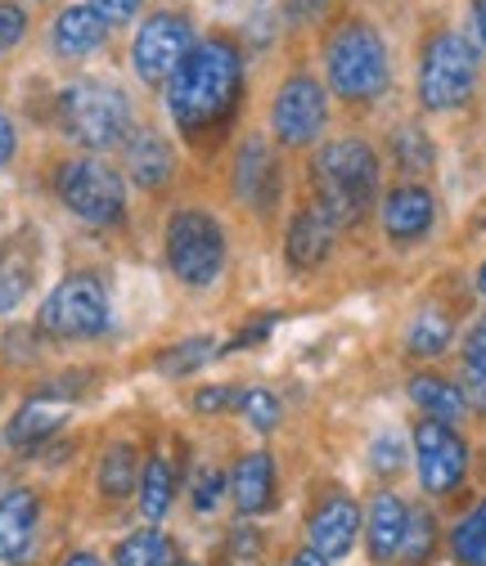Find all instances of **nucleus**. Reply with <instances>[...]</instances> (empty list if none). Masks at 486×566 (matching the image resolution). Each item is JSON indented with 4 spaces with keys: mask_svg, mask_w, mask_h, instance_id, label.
I'll return each mask as SVG.
<instances>
[{
    "mask_svg": "<svg viewBox=\"0 0 486 566\" xmlns=\"http://www.w3.org/2000/svg\"><path fill=\"white\" fill-rule=\"evenodd\" d=\"M244 95V59L226 36H203L167 82V108L180 135L203 139L230 126Z\"/></svg>",
    "mask_w": 486,
    "mask_h": 566,
    "instance_id": "nucleus-1",
    "label": "nucleus"
},
{
    "mask_svg": "<svg viewBox=\"0 0 486 566\" xmlns=\"http://www.w3.org/2000/svg\"><path fill=\"white\" fill-rule=\"evenodd\" d=\"M316 189L320 207L333 226H356L379 198V158L365 139H329L316 158Z\"/></svg>",
    "mask_w": 486,
    "mask_h": 566,
    "instance_id": "nucleus-2",
    "label": "nucleus"
},
{
    "mask_svg": "<svg viewBox=\"0 0 486 566\" xmlns=\"http://www.w3.org/2000/svg\"><path fill=\"white\" fill-rule=\"evenodd\" d=\"M324 77H329L333 95H342V99L383 95L392 82V63H387V45H383L379 28L365 19H342L324 36Z\"/></svg>",
    "mask_w": 486,
    "mask_h": 566,
    "instance_id": "nucleus-3",
    "label": "nucleus"
},
{
    "mask_svg": "<svg viewBox=\"0 0 486 566\" xmlns=\"http://www.w3.org/2000/svg\"><path fill=\"white\" fill-rule=\"evenodd\" d=\"M59 126L73 145L104 154L131 135V99L113 82H73L59 95Z\"/></svg>",
    "mask_w": 486,
    "mask_h": 566,
    "instance_id": "nucleus-4",
    "label": "nucleus"
},
{
    "mask_svg": "<svg viewBox=\"0 0 486 566\" xmlns=\"http://www.w3.org/2000/svg\"><path fill=\"white\" fill-rule=\"evenodd\" d=\"M477 67H482V54L464 32L442 28L437 36H428L424 59H420V99H424V108H433V113L459 108L477 86Z\"/></svg>",
    "mask_w": 486,
    "mask_h": 566,
    "instance_id": "nucleus-5",
    "label": "nucleus"
},
{
    "mask_svg": "<svg viewBox=\"0 0 486 566\" xmlns=\"http://www.w3.org/2000/svg\"><path fill=\"white\" fill-rule=\"evenodd\" d=\"M167 265L189 289H207L226 270V230L213 211L180 207L167 221Z\"/></svg>",
    "mask_w": 486,
    "mask_h": 566,
    "instance_id": "nucleus-6",
    "label": "nucleus"
},
{
    "mask_svg": "<svg viewBox=\"0 0 486 566\" xmlns=\"http://www.w3.org/2000/svg\"><path fill=\"white\" fill-rule=\"evenodd\" d=\"M63 207L86 226H117L126 217V180L104 158H73L54 176Z\"/></svg>",
    "mask_w": 486,
    "mask_h": 566,
    "instance_id": "nucleus-7",
    "label": "nucleus"
},
{
    "mask_svg": "<svg viewBox=\"0 0 486 566\" xmlns=\"http://www.w3.org/2000/svg\"><path fill=\"white\" fill-rule=\"evenodd\" d=\"M41 333L63 342H91L108 328V293L95 274H68L54 283V293L41 302L37 315Z\"/></svg>",
    "mask_w": 486,
    "mask_h": 566,
    "instance_id": "nucleus-8",
    "label": "nucleus"
},
{
    "mask_svg": "<svg viewBox=\"0 0 486 566\" xmlns=\"http://www.w3.org/2000/svg\"><path fill=\"white\" fill-rule=\"evenodd\" d=\"M189 50H194V23L176 10H158L141 23V32H135L131 63H135V73H141L145 86H167Z\"/></svg>",
    "mask_w": 486,
    "mask_h": 566,
    "instance_id": "nucleus-9",
    "label": "nucleus"
},
{
    "mask_svg": "<svg viewBox=\"0 0 486 566\" xmlns=\"http://www.w3.org/2000/svg\"><path fill=\"white\" fill-rule=\"evenodd\" d=\"M324 122H329V95L311 73H293L280 91H275L270 126H275V139H280V145H289V149L311 145V139H320Z\"/></svg>",
    "mask_w": 486,
    "mask_h": 566,
    "instance_id": "nucleus-10",
    "label": "nucleus"
},
{
    "mask_svg": "<svg viewBox=\"0 0 486 566\" xmlns=\"http://www.w3.org/2000/svg\"><path fill=\"white\" fill-rule=\"evenodd\" d=\"M414 463H420V485L428 494H451L468 472V446L451 422H420L414 428Z\"/></svg>",
    "mask_w": 486,
    "mask_h": 566,
    "instance_id": "nucleus-11",
    "label": "nucleus"
},
{
    "mask_svg": "<svg viewBox=\"0 0 486 566\" xmlns=\"http://www.w3.org/2000/svg\"><path fill=\"white\" fill-rule=\"evenodd\" d=\"M379 217H383V234L392 243H420L433 221H437V198L424 189V185H396L383 193V207H379Z\"/></svg>",
    "mask_w": 486,
    "mask_h": 566,
    "instance_id": "nucleus-12",
    "label": "nucleus"
},
{
    "mask_svg": "<svg viewBox=\"0 0 486 566\" xmlns=\"http://www.w3.org/2000/svg\"><path fill=\"white\" fill-rule=\"evenodd\" d=\"M361 509H356V500L352 494H329V500H320L316 504V513H311V522H307V539H311V548L320 553V557H347L356 548V539H361Z\"/></svg>",
    "mask_w": 486,
    "mask_h": 566,
    "instance_id": "nucleus-13",
    "label": "nucleus"
},
{
    "mask_svg": "<svg viewBox=\"0 0 486 566\" xmlns=\"http://www.w3.org/2000/svg\"><path fill=\"white\" fill-rule=\"evenodd\" d=\"M235 193L257 211H266L270 198L280 193V163H275L266 135H248L239 145V154H235Z\"/></svg>",
    "mask_w": 486,
    "mask_h": 566,
    "instance_id": "nucleus-14",
    "label": "nucleus"
},
{
    "mask_svg": "<svg viewBox=\"0 0 486 566\" xmlns=\"http://www.w3.org/2000/svg\"><path fill=\"white\" fill-rule=\"evenodd\" d=\"M37 522H41V500L32 490L19 485L0 494V562H19L32 548Z\"/></svg>",
    "mask_w": 486,
    "mask_h": 566,
    "instance_id": "nucleus-15",
    "label": "nucleus"
},
{
    "mask_svg": "<svg viewBox=\"0 0 486 566\" xmlns=\"http://www.w3.org/2000/svg\"><path fill=\"white\" fill-rule=\"evenodd\" d=\"M405 522H410V509L401 504V494H392V490L374 494L370 509H365V522H361L365 544H370V562H379V566H383V562H392V557L401 553Z\"/></svg>",
    "mask_w": 486,
    "mask_h": 566,
    "instance_id": "nucleus-16",
    "label": "nucleus"
},
{
    "mask_svg": "<svg viewBox=\"0 0 486 566\" xmlns=\"http://www.w3.org/2000/svg\"><path fill=\"white\" fill-rule=\"evenodd\" d=\"M333 234H338V226L329 221V211H324L320 202H311V207H302L298 217H293L289 239H285V252H289V261H293L298 270H316V265L329 256Z\"/></svg>",
    "mask_w": 486,
    "mask_h": 566,
    "instance_id": "nucleus-17",
    "label": "nucleus"
},
{
    "mask_svg": "<svg viewBox=\"0 0 486 566\" xmlns=\"http://www.w3.org/2000/svg\"><path fill=\"white\" fill-rule=\"evenodd\" d=\"M230 500L244 517H257L275 504V459L270 454H244L230 472Z\"/></svg>",
    "mask_w": 486,
    "mask_h": 566,
    "instance_id": "nucleus-18",
    "label": "nucleus"
},
{
    "mask_svg": "<svg viewBox=\"0 0 486 566\" xmlns=\"http://www.w3.org/2000/svg\"><path fill=\"white\" fill-rule=\"evenodd\" d=\"M126 171L141 189H163L176 171V158H172V145L158 135V130H135L126 139Z\"/></svg>",
    "mask_w": 486,
    "mask_h": 566,
    "instance_id": "nucleus-19",
    "label": "nucleus"
},
{
    "mask_svg": "<svg viewBox=\"0 0 486 566\" xmlns=\"http://www.w3.org/2000/svg\"><path fill=\"white\" fill-rule=\"evenodd\" d=\"M104 36H108V23H104L91 6H68V10H59L54 32H50V41H54V50H59L63 59H86V54H95V50L104 45Z\"/></svg>",
    "mask_w": 486,
    "mask_h": 566,
    "instance_id": "nucleus-20",
    "label": "nucleus"
},
{
    "mask_svg": "<svg viewBox=\"0 0 486 566\" xmlns=\"http://www.w3.org/2000/svg\"><path fill=\"white\" fill-rule=\"evenodd\" d=\"M63 413H68L63 400H54V396H32V400L10 418L6 441H10L14 450H37V446H45V441L59 432Z\"/></svg>",
    "mask_w": 486,
    "mask_h": 566,
    "instance_id": "nucleus-21",
    "label": "nucleus"
},
{
    "mask_svg": "<svg viewBox=\"0 0 486 566\" xmlns=\"http://www.w3.org/2000/svg\"><path fill=\"white\" fill-rule=\"evenodd\" d=\"M135 494H141V513L145 522H163L172 500H176V472L163 454H154L145 468H141V481H135Z\"/></svg>",
    "mask_w": 486,
    "mask_h": 566,
    "instance_id": "nucleus-22",
    "label": "nucleus"
},
{
    "mask_svg": "<svg viewBox=\"0 0 486 566\" xmlns=\"http://www.w3.org/2000/svg\"><path fill=\"white\" fill-rule=\"evenodd\" d=\"M410 400L420 409H428V418H437V422H459V413L468 409L464 391L455 382L437 378V374H414L410 378Z\"/></svg>",
    "mask_w": 486,
    "mask_h": 566,
    "instance_id": "nucleus-23",
    "label": "nucleus"
},
{
    "mask_svg": "<svg viewBox=\"0 0 486 566\" xmlns=\"http://www.w3.org/2000/svg\"><path fill=\"white\" fill-rule=\"evenodd\" d=\"M451 337H455V324H451V315H446L442 306L414 311V319H410V328H405V346L414 350V356H424V360L442 356V350L451 346Z\"/></svg>",
    "mask_w": 486,
    "mask_h": 566,
    "instance_id": "nucleus-24",
    "label": "nucleus"
},
{
    "mask_svg": "<svg viewBox=\"0 0 486 566\" xmlns=\"http://www.w3.org/2000/svg\"><path fill=\"white\" fill-rule=\"evenodd\" d=\"M451 553L459 566H486V500H477L451 531Z\"/></svg>",
    "mask_w": 486,
    "mask_h": 566,
    "instance_id": "nucleus-25",
    "label": "nucleus"
},
{
    "mask_svg": "<svg viewBox=\"0 0 486 566\" xmlns=\"http://www.w3.org/2000/svg\"><path fill=\"white\" fill-rule=\"evenodd\" d=\"M135 481H141V472H135V446L131 441L108 446L104 459H100V490H104V500H126V494L135 490Z\"/></svg>",
    "mask_w": 486,
    "mask_h": 566,
    "instance_id": "nucleus-26",
    "label": "nucleus"
},
{
    "mask_svg": "<svg viewBox=\"0 0 486 566\" xmlns=\"http://www.w3.org/2000/svg\"><path fill=\"white\" fill-rule=\"evenodd\" d=\"M32 289V261L23 256V248H0V315H10Z\"/></svg>",
    "mask_w": 486,
    "mask_h": 566,
    "instance_id": "nucleus-27",
    "label": "nucleus"
},
{
    "mask_svg": "<svg viewBox=\"0 0 486 566\" xmlns=\"http://www.w3.org/2000/svg\"><path fill=\"white\" fill-rule=\"evenodd\" d=\"M167 562H172V544L163 531H135L113 553V566H167Z\"/></svg>",
    "mask_w": 486,
    "mask_h": 566,
    "instance_id": "nucleus-28",
    "label": "nucleus"
},
{
    "mask_svg": "<svg viewBox=\"0 0 486 566\" xmlns=\"http://www.w3.org/2000/svg\"><path fill=\"white\" fill-rule=\"evenodd\" d=\"M392 154H396V167L410 171V176L433 171V163H437L433 139H428V130H420V126H396V135H392Z\"/></svg>",
    "mask_w": 486,
    "mask_h": 566,
    "instance_id": "nucleus-29",
    "label": "nucleus"
},
{
    "mask_svg": "<svg viewBox=\"0 0 486 566\" xmlns=\"http://www.w3.org/2000/svg\"><path fill=\"white\" fill-rule=\"evenodd\" d=\"M433 544H437V522L428 509H414L410 522H405V539H401V562L405 566H424L433 557Z\"/></svg>",
    "mask_w": 486,
    "mask_h": 566,
    "instance_id": "nucleus-30",
    "label": "nucleus"
},
{
    "mask_svg": "<svg viewBox=\"0 0 486 566\" xmlns=\"http://www.w3.org/2000/svg\"><path fill=\"white\" fill-rule=\"evenodd\" d=\"M213 356H221L213 337H189V342H180V346H172V350H167V356L158 360V369H163V374H172V378H185V374L203 369Z\"/></svg>",
    "mask_w": 486,
    "mask_h": 566,
    "instance_id": "nucleus-31",
    "label": "nucleus"
},
{
    "mask_svg": "<svg viewBox=\"0 0 486 566\" xmlns=\"http://www.w3.org/2000/svg\"><path fill=\"white\" fill-rule=\"evenodd\" d=\"M235 409H244V418L252 422L257 432H275V428H280V400H275L266 387H244L239 400H235Z\"/></svg>",
    "mask_w": 486,
    "mask_h": 566,
    "instance_id": "nucleus-32",
    "label": "nucleus"
},
{
    "mask_svg": "<svg viewBox=\"0 0 486 566\" xmlns=\"http://www.w3.org/2000/svg\"><path fill=\"white\" fill-rule=\"evenodd\" d=\"M28 36V10L19 0H0V54H10Z\"/></svg>",
    "mask_w": 486,
    "mask_h": 566,
    "instance_id": "nucleus-33",
    "label": "nucleus"
},
{
    "mask_svg": "<svg viewBox=\"0 0 486 566\" xmlns=\"http://www.w3.org/2000/svg\"><path fill=\"white\" fill-rule=\"evenodd\" d=\"M226 494V476L217 468H203L198 481H194V513H213Z\"/></svg>",
    "mask_w": 486,
    "mask_h": 566,
    "instance_id": "nucleus-34",
    "label": "nucleus"
},
{
    "mask_svg": "<svg viewBox=\"0 0 486 566\" xmlns=\"http://www.w3.org/2000/svg\"><path fill=\"white\" fill-rule=\"evenodd\" d=\"M464 365H468V374H486V315L464 337Z\"/></svg>",
    "mask_w": 486,
    "mask_h": 566,
    "instance_id": "nucleus-35",
    "label": "nucleus"
},
{
    "mask_svg": "<svg viewBox=\"0 0 486 566\" xmlns=\"http://www.w3.org/2000/svg\"><path fill=\"white\" fill-rule=\"evenodd\" d=\"M370 463L379 468V472H396L401 463H405V450H401V437H379L374 441V450H370Z\"/></svg>",
    "mask_w": 486,
    "mask_h": 566,
    "instance_id": "nucleus-36",
    "label": "nucleus"
},
{
    "mask_svg": "<svg viewBox=\"0 0 486 566\" xmlns=\"http://www.w3.org/2000/svg\"><path fill=\"white\" fill-rule=\"evenodd\" d=\"M235 400H239V391H235V387H226V382L194 391V409H198V413H217V409H230Z\"/></svg>",
    "mask_w": 486,
    "mask_h": 566,
    "instance_id": "nucleus-37",
    "label": "nucleus"
},
{
    "mask_svg": "<svg viewBox=\"0 0 486 566\" xmlns=\"http://www.w3.org/2000/svg\"><path fill=\"white\" fill-rule=\"evenodd\" d=\"M86 6L113 28V23H131L135 19V10H141V0H86Z\"/></svg>",
    "mask_w": 486,
    "mask_h": 566,
    "instance_id": "nucleus-38",
    "label": "nucleus"
},
{
    "mask_svg": "<svg viewBox=\"0 0 486 566\" xmlns=\"http://www.w3.org/2000/svg\"><path fill=\"white\" fill-rule=\"evenodd\" d=\"M270 328H275V315H257V319H252L244 333H235V337H230V346H226V350H244V346H257V342H266V337H270Z\"/></svg>",
    "mask_w": 486,
    "mask_h": 566,
    "instance_id": "nucleus-39",
    "label": "nucleus"
},
{
    "mask_svg": "<svg viewBox=\"0 0 486 566\" xmlns=\"http://www.w3.org/2000/svg\"><path fill=\"white\" fill-rule=\"evenodd\" d=\"M230 553H235L239 562H252V557L261 553L257 531H252V526H235V531H230Z\"/></svg>",
    "mask_w": 486,
    "mask_h": 566,
    "instance_id": "nucleus-40",
    "label": "nucleus"
},
{
    "mask_svg": "<svg viewBox=\"0 0 486 566\" xmlns=\"http://www.w3.org/2000/svg\"><path fill=\"white\" fill-rule=\"evenodd\" d=\"M14 149H19V130H14V122L6 113H0V167L14 158Z\"/></svg>",
    "mask_w": 486,
    "mask_h": 566,
    "instance_id": "nucleus-41",
    "label": "nucleus"
},
{
    "mask_svg": "<svg viewBox=\"0 0 486 566\" xmlns=\"http://www.w3.org/2000/svg\"><path fill=\"white\" fill-rule=\"evenodd\" d=\"M459 391H464V405L486 413V374H468V387H459Z\"/></svg>",
    "mask_w": 486,
    "mask_h": 566,
    "instance_id": "nucleus-42",
    "label": "nucleus"
},
{
    "mask_svg": "<svg viewBox=\"0 0 486 566\" xmlns=\"http://www.w3.org/2000/svg\"><path fill=\"white\" fill-rule=\"evenodd\" d=\"M289 566H329V557H320L316 548H302V553L289 557Z\"/></svg>",
    "mask_w": 486,
    "mask_h": 566,
    "instance_id": "nucleus-43",
    "label": "nucleus"
},
{
    "mask_svg": "<svg viewBox=\"0 0 486 566\" xmlns=\"http://www.w3.org/2000/svg\"><path fill=\"white\" fill-rule=\"evenodd\" d=\"M473 23H477V36L486 45V0H473Z\"/></svg>",
    "mask_w": 486,
    "mask_h": 566,
    "instance_id": "nucleus-44",
    "label": "nucleus"
},
{
    "mask_svg": "<svg viewBox=\"0 0 486 566\" xmlns=\"http://www.w3.org/2000/svg\"><path fill=\"white\" fill-rule=\"evenodd\" d=\"M63 566H104V562H100L95 553H86V548H82V553H73V557H68Z\"/></svg>",
    "mask_w": 486,
    "mask_h": 566,
    "instance_id": "nucleus-45",
    "label": "nucleus"
},
{
    "mask_svg": "<svg viewBox=\"0 0 486 566\" xmlns=\"http://www.w3.org/2000/svg\"><path fill=\"white\" fill-rule=\"evenodd\" d=\"M477 289H482V297H486V261H482V270H477Z\"/></svg>",
    "mask_w": 486,
    "mask_h": 566,
    "instance_id": "nucleus-46",
    "label": "nucleus"
},
{
    "mask_svg": "<svg viewBox=\"0 0 486 566\" xmlns=\"http://www.w3.org/2000/svg\"><path fill=\"white\" fill-rule=\"evenodd\" d=\"M180 566H194V562H180Z\"/></svg>",
    "mask_w": 486,
    "mask_h": 566,
    "instance_id": "nucleus-47",
    "label": "nucleus"
}]
</instances>
